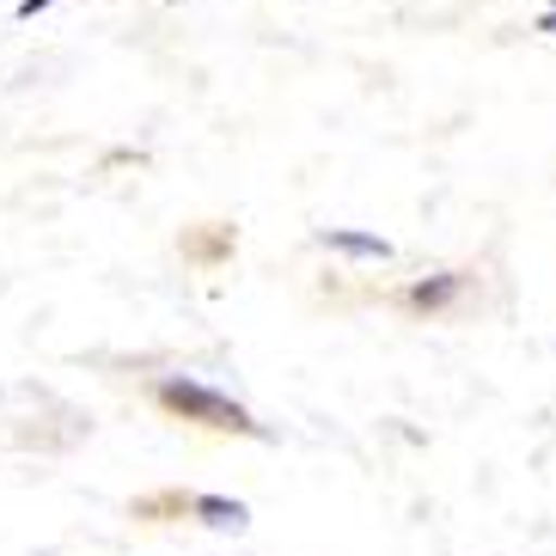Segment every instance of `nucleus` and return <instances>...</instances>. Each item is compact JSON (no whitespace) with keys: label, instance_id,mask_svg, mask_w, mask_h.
I'll list each match as a JSON object with an SVG mask.
<instances>
[{"label":"nucleus","instance_id":"obj_1","mask_svg":"<svg viewBox=\"0 0 556 556\" xmlns=\"http://www.w3.org/2000/svg\"><path fill=\"white\" fill-rule=\"evenodd\" d=\"M165 409H178V416H190V422H208V428H239V434H251V416L232 397H220L214 386H197V379H165L160 386Z\"/></svg>","mask_w":556,"mask_h":556},{"label":"nucleus","instance_id":"obj_2","mask_svg":"<svg viewBox=\"0 0 556 556\" xmlns=\"http://www.w3.org/2000/svg\"><path fill=\"white\" fill-rule=\"evenodd\" d=\"M318 239H325L330 251H343V257H392V245H386V239H379V232H349V227H325L318 232Z\"/></svg>","mask_w":556,"mask_h":556},{"label":"nucleus","instance_id":"obj_3","mask_svg":"<svg viewBox=\"0 0 556 556\" xmlns=\"http://www.w3.org/2000/svg\"><path fill=\"white\" fill-rule=\"evenodd\" d=\"M197 514L208 526H245V507L239 502H220V495H197Z\"/></svg>","mask_w":556,"mask_h":556},{"label":"nucleus","instance_id":"obj_4","mask_svg":"<svg viewBox=\"0 0 556 556\" xmlns=\"http://www.w3.org/2000/svg\"><path fill=\"white\" fill-rule=\"evenodd\" d=\"M458 294V281L446 276V281H434V288H416V306H441V300H453Z\"/></svg>","mask_w":556,"mask_h":556},{"label":"nucleus","instance_id":"obj_5","mask_svg":"<svg viewBox=\"0 0 556 556\" xmlns=\"http://www.w3.org/2000/svg\"><path fill=\"white\" fill-rule=\"evenodd\" d=\"M43 7H55V0H18V18H37Z\"/></svg>","mask_w":556,"mask_h":556}]
</instances>
